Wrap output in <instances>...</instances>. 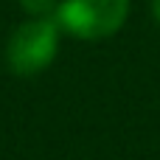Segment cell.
<instances>
[{"label": "cell", "mask_w": 160, "mask_h": 160, "mask_svg": "<svg viewBox=\"0 0 160 160\" xmlns=\"http://www.w3.org/2000/svg\"><path fill=\"white\" fill-rule=\"evenodd\" d=\"M152 14L158 17V22H160V0H152Z\"/></svg>", "instance_id": "4"}, {"label": "cell", "mask_w": 160, "mask_h": 160, "mask_svg": "<svg viewBox=\"0 0 160 160\" xmlns=\"http://www.w3.org/2000/svg\"><path fill=\"white\" fill-rule=\"evenodd\" d=\"M59 22L53 17H31L28 22L17 25L6 45V62L17 76H37L42 73L59 48Z\"/></svg>", "instance_id": "1"}, {"label": "cell", "mask_w": 160, "mask_h": 160, "mask_svg": "<svg viewBox=\"0 0 160 160\" xmlns=\"http://www.w3.org/2000/svg\"><path fill=\"white\" fill-rule=\"evenodd\" d=\"M20 6H22L31 17H53L59 0H20Z\"/></svg>", "instance_id": "3"}, {"label": "cell", "mask_w": 160, "mask_h": 160, "mask_svg": "<svg viewBox=\"0 0 160 160\" xmlns=\"http://www.w3.org/2000/svg\"><path fill=\"white\" fill-rule=\"evenodd\" d=\"M129 14V0H59L53 20L59 28L79 39L112 37Z\"/></svg>", "instance_id": "2"}]
</instances>
